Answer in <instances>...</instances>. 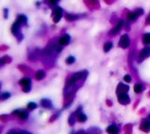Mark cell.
I'll use <instances>...</instances> for the list:
<instances>
[{
    "mask_svg": "<svg viewBox=\"0 0 150 134\" xmlns=\"http://www.w3.org/2000/svg\"><path fill=\"white\" fill-rule=\"evenodd\" d=\"M119 45L122 48H126L130 45V39L128 36L125 34L121 37L119 42Z\"/></svg>",
    "mask_w": 150,
    "mask_h": 134,
    "instance_id": "obj_1",
    "label": "cell"
},
{
    "mask_svg": "<svg viewBox=\"0 0 150 134\" xmlns=\"http://www.w3.org/2000/svg\"><path fill=\"white\" fill-rule=\"evenodd\" d=\"M118 101L122 105H126L130 103V98L126 93H120L118 96Z\"/></svg>",
    "mask_w": 150,
    "mask_h": 134,
    "instance_id": "obj_2",
    "label": "cell"
},
{
    "mask_svg": "<svg viewBox=\"0 0 150 134\" xmlns=\"http://www.w3.org/2000/svg\"><path fill=\"white\" fill-rule=\"evenodd\" d=\"M83 74L82 72H77L74 75H73V76L68 81V84L69 85H72L74 83L76 82L77 81H78L79 79H80L81 78L83 77Z\"/></svg>",
    "mask_w": 150,
    "mask_h": 134,
    "instance_id": "obj_3",
    "label": "cell"
},
{
    "mask_svg": "<svg viewBox=\"0 0 150 134\" xmlns=\"http://www.w3.org/2000/svg\"><path fill=\"white\" fill-rule=\"evenodd\" d=\"M123 26V21H119L118 22V23L116 24V26L114 27L113 29H112L110 31V34L112 35V36H114V35H116L119 31L120 30L122 29V27Z\"/></svg>",
    "mask_w": 150,
    "mask_h": 134,
    "instance_id": "obj_4",
    "label": "cell"
},
{
    "mask_svg": "<svg viewBox=\"0 0 150 134\" xmlns=\"http://www.w3.org/2000/svg\"><path fill=\"white\" fill-rule=\"evenodd\" d=\"M54 15L55 17H53V21L55 23H58L59 20L61 19L62 17V9L60 7H57L56 8L54 11Z\"/></svg>",
    "mask_w": 150,
    "mask_h": 134,
    "instance_id": "obj_5",
    "label": "cell"
},
{
    "mask_svg": "<svg viewBox=\"0 0 150 134\" xmlns=\"http://www.w3.org/2000/svg\"><path fill=\"white\" fill-rule=\"evenodd\" d=\"M150 56V47H144L141 51H140V54H139V57L140 59H144L146 57H149Z\"/></svg>",
    "mask_w": 150,
    "mask_h": 134,
    "instance_id": "obj_6",
    "label": "cell"
},
{
    "mask_svg": "<svg viewBox=\"0 0 150 134\" xmlns=\"http://www.w3.org/2000/svg\"><path fill=\"white\" fill-rule=\"evenodd\" d=\"M128 90H129V87L128 85H125V84H122V83L119 84V85H118V87H117V89H116L117 93H119V94L120 93H126Z\"/></svg>",
    "mask_w": 150,
    "mask_h": 134,
    "instance_id": "obj_7",
    "label": "cell"
},
{
    "mask_svg": "<svg viewBox=\"0 0 150 134\" xmlns=\"http://www.w3.org/2000/svg\"><path fill=\"white\" fill-rule=\"evenodd\" d=\"M140 130L144 132H149L150 130V121L145 120L140 124Z\"/></svg>",
    "mask_w": 150,
    "mask_h": 134,
    "instance_id": "obj_8",
    "label": "cell"
},
{
    "mask_svg": "<svg viewBox=\"0 0 150 134\" xmlns=\"http://www.w3.org/2000/svg\"><path fill=\"white\" fill-rule=\"evenodd\" d=\"M69 41H70V36L68 35H65L59 39L58 42L60 45H66L69 43Z\"/></svg>",
    "mask_w": 150,
    "mask_h": 134,
    "instance_id": "obj_9",
    "label": "cell"
},
{
    "mask_svg": "<svg viewBox=\"0 0 150 134\" xmlns=\"http://www.w3.org/2000/svg\"><path fill=\"white\" fill-rule=\"evenodd\" d=\"M20 23L18 22L17 21H15V22L13 23V25L11 26V32H12L14 35H17V34L18 33V30H19V29H20Z\"/></svg>",
    "mask_w": 150,
    "mask_h": 134,
    "instance_id": "obj_10",
    "label": "cell"
},
{
    "mask_svg": "<svg viewBox=\"0 0 150 134\" xmlns=\"http://www.w3.org/2000/svg\"><path fill=\"white\" fill-rule=\"evenodd\" d=\"M107 132L109 134H118L119 128L115 125H110L107 128Z\"/></svg>",
    "mask_w": 150,
    "mask_h": 134,
    "instance_id": "obj_11",
    "label": "cell"
},
{
    "mask_svg": "<svg viewBox=\"0 0 150 134\" xmlns=\"http://www.w3.org/2000/svg\"><path fill=\"white\" fill-rule=\"evenodd\" d=\"M41 104H42V106L45 108H50L53 106L51 101L50 99H42Z\"/></svg>",
    "mask_w": 150,
    "mask_h": 134,
    "instance_id": "obj_12",
    "label": "cell"
},
{
    "mask_svg": "<svg viewBox=\"0 0 150 134\" xmlns=\"http://www.w3.org/2000/svg\"><path fill=\"white\" fill-rule=\"evenodd\" d=\"M30 83H31V80L29 78H24L21 79L20 81V84L22 86H23V87H26V86L29 85Z\"/></svg>",
    "mask_w": 150,
    "mask_h": 134,
    "instance_id": "obj_13",
    "label": "cell"
},
{
    "mask_svg": "<svg viewBox=\"0 0 150 134\" xmlns=\"http://www.w3.org/2000/svg\"><path fill=\"white\" fill-rule=\"evenodd\" d=\"M17 116L20 118L21 120H26L28 118V113L26 112V111H19Z\"/></svg>",
    "mask_w": 150,
    "mask_h": 134,
    "instance_id": "obj_14",
    "label": "cell"
},
{
    "mask_svg": "<svg viewBox=\"0 0 150 134\" xmlns=\"http://www.w3.org/2000/svg\"><path fill=\"white\" fill-rule=\"evenodd\" d=\"M44 77H45V72L42 70L38 71L35 74V78L38 80H42V78H44Z\"/></svg>",
    "mask_w": 150,
    "mask_h": 134,
    "instance_id": "obj_15",
    "label": "cell"
},
{
    "mask_svg": "<svg viewBox=\"0 0 150 134\" xmlns=\"http://www.w3.org/2000/svg\"><path fill=\"white\" fill-rule=\"evenodd\" d=\"M143 42L146 45L150 44V33H146L143 37Z\"/></svg>",
    "mask_w": 150,
    "mask_h": 134,
    "instance_id": "obj_16",
    "label": "cell"
},
{
    "mask_svg": "<svg viewBox=\"0 0 150 134\" xmlns=\"http://www.w3.org/2000/svg\"><path fill=\"white\" fill-rule=\"evenodd\" d=\"M78 18H79L78 15H70V14H66V15H65V19L69 21H75Z\"/></svg>",
    "mask_w": 150,
    "mask_h": 134,
    "instance_id": "obj_17",
    "label": "cell"
},
{
    "mask_svg": "<svg viewBox=\"0 0 150 134\" xmlns=\"http://www.w3.org/2000/svg\"><path fill=\"white\" fill-rule=\"evenodd\" d=\"M137 17V16L135 14V12H129L128 15V19L130 21H135Z\"/></svg>",
    "mask_w": 150,
    "mask_h": 134,
    "instance_id": "obj_18",
    "label": "cell"
},
{
    "mask_svg": "<svg viewBox=\"0 0 150 134\" xmlns=\"http://www.w3.org/2000/svg\"><path fill=\"white\" fill-rule=\"evenodd\" d=\"M17 21L20 22V23H26L27 18L25 15H19L17 17Z\"/></svg>",
    "mask_w": 150,
    "mask_h": 134,
    "instance_id": "obj_19",
    "label": "cell"
},
{
    "mask_svg": "<svg viewBox=\"0 0 150 134\" xmlns=\"http://www.w3.org/2000/svg\"><path fill=\"white\" fill-rule=\"evenodd\" d=\"M78 120L80 122H85L87 120V117L85 114L80 113L78 114Z\"/></svg>",
    "mask_w": 150,
    "mask_h": 134,
    "instance_id": "obj_20",
    "label": "cell"
},
{
    "mask_svg": "<svg viewBox=\"0 0 150 134\" xmlns=\"http://www.w3.org/2000/svg\"><path fill=\"white\" fill-rule=\"evenodd\" d=\"M112 47H113V44L111 42H107L104 46V52H108L112 48Z\"/></svg>",
    "mask_w": 150,
    "mask_h": 134,
    "instance_id": "obj_21",
    "label": "cell"
},
{
    "mask_svg": "<svg viewBox=\"0 0 150 134\" xmlns=\"http://www.w3.org/2000/svg\"><path fill=\"white\" fill-rule=\"evenodd\" d=\"M11 60V59L10 57H8V56H5V57L1 58L0 63H1V65H3L5 63H10Z\"/></svg>",
    "mask_w": 150,
    "mask_h": 134,
    "instance_id": "obj_22",
    "label": "cell"
},
{
    "mask_svg": "<svg viewBox=\"0 0 150 134\" xmlns=\"http://www.w3.org/2000/svg\"><path fill=\"white\" fill-rule=\"evenodd\" d=\"M134 90H135V93H140V92L142 91V85L140 84H135Z\"/></svg>",
    "mask_w": 150,
    "mask_h": 134,
    "instance_id": "obj_23",
    "label": "cell"
},
{
    "mask_svg": "<svg viewBox=\"0 0 150 134\" xmlns=\"http://www.w3.org/2000/svg\"><path fill=\"white\" fill-rule=\"evenodd\" d=\"M27 108H28V109H29V110H33V109L37 108V104L36 103H33V102H31V103H29L28 104Z\"/></svg>",
    "mask_w": 150,
    "mask_h": 134,
    "instance_id": "obj_24",
    "label": "cell"
},
{
    "mask_svg": "<svg viewBox=\"0 0 150 134\" xmlns=\"http://www.w3.org/2000/svg\"><path fill=\"white\" fill-rule=\"evenodd\" d=\"M74 61H75V58L74 57H72V56H70V57H68L67 58V60H66V63H67L68 64H72V63H74Z\"/></svg>",
    "mask_w": 150,
    "mask_h": 134,
    "instance_id": "obj_25",
    "label": "cell"
},
{
    "mask_svg": "<svg viewBox=\"0 0 150 134\" xmlns=\"http://www.w3.org/2000/svg\"><path fill=\"white\" fill-rule=\"evenodd\" d=\"M10 97H11V94L9 93H4L2 94L1 99H2V100H5V99H7L9 98Z\"/></svg>",
    "mask_w": 150,
    "mask_h": 134,
    "instance_id": "obj_26",
    "label": "cell"
},
{
    "mask_svg": "<svg viewBox=\"0 0 150 134\" xmlns=\"http://www.w3.org/2000/svg\"><path fill=\"white\" fill-rule=\"evenodd\" d=\"M74 123H75V120H74V117H72V116H70V117H69V118H68V124H69V125L72 126V125L74 124Z\"/></svg>",
    "mask_w": 150,
    "mask_h": 134,
    "instance_id": "obj_27",
    "label": "cell"
},
{
    "mask_svg": "<svg viewBox=\"0 0 150 134\" xmlns=\"http://www.w3.org/2000/svg\"><path fill=\"white\" fill-rule=\"evenodd\" d=\"M135 14L137 15V17H139V16L142 15L143 14V10L141 9V8H140V9H138V10H137L135 11Z\"/></svg>",
    "mask_w": 150,
    "mask_h": 134,
    "instance_id": "obj_28",
    "label": "cell"
},
{
    "mask_svg": "<svg viewBox=\"0 0 150 134\" xmlns=\"http://www.w3.org/2000/svg\"><path fill=\"white\" fill-rule=\"evenodd\" d=\"M30 90H31V86H30V85L26 86V87H24V88H23V92H26V93H28V92H29V91H30Z\"/></svg>",
    "mask_w": 150,
    "mask_h": 134,
    "instance_id": "obj_29",
    "label": "cell"
},
{
    "mask_svg": "<svg viewBox=\"0 0 150 134\" xmlns=\"http://www.w3.org/2000/svg\"><path fill=\"white\" fill-rule=\"evenodd\" d=\"M124 80H125V82L129 83V82H131V77H130L128 75H126L124 77Z\"/></svg>",
    "mask_w": 150,
    "mask_h": 134,
    "instance_id": "obj_30",
    "label": "cell"
},
{
    "mask_svg": "<svg viewBox=\"0 0 150 134\" xmlns=\"http://www.w3.org/2000/svg\"><path fill=\"white\" fill-rule=\"evenodd\" d=\"M58 2V0H50V4L51 5H54Z\"/></svg>",
    "mask_w": 150,
    "mask_h": 134,
    "instance_id": "obj_31",
    "label": "cell"
},
{
    "mask_svg": "<svg viewBox=\"0 0 150 134\" xmlns=\"http://www.w3.org/2000/svg\"><path fill=\"white\" fill-rule=\"evenodd\" d=\"M4 12H5V18H8V8H5L4 9Z\"/></svg>",
    "mask_w": 150,
    "mask_h": 134,
    "instance_id": "obj_32",
    "label": "cell"
},
{
    "mask_svg": "<svg viewBox=\"0 0 150 134\" xmlns=\"http://www.w3.org/2000/svg\"><path fill=\"white\" fill-rule=\"evenodd\" d=\"M20 134H31L30 133L27 132V131H22L20 133Z\"/></svg>",
    "mask_w": 150,
    "mask_h": 134,
    "instance_id": "obj_33",
    "label": "cell"
},
{
    "mask_svg": "<svg viewBox=\"0 0 150 134\" xmlns=\"http://www.w3.org/2000/svg\"><path fill=\"white\" fill-rule=\"evenodd\" d=\"M62 47H57V51L58 52H59V51H62Z\"/></svg>",
    "mask_w": 150,
    "mask_h": 134,
    "instance_id": "obj_34",
    "label": "cell"
},
{
    "mask_svg": "<svg viewBox=\"0 0 150 134\" xmlns=\"http://www.w3.org/2000/svg\"><path fill=\"white\" fill-rule=\"evenodd\" d=\"M77 134H85V133H82V132H80V133H78Z\"/></svg>",
    "mask_w": 150,
    "mask_h": 134,
    "instance_id": "obj_35",
    "label": "cell"
},
{
    "mask_svg": "<svg viewBox=\"0 0 150 134\" xmlns=\"http://www.w3.org/2000/svg\"><path fill=\"white\" fill-rule=\"evenodd\" d=\"M12 134H20V133H13Z\"/></svg>",
    "mask_w": 150,
    "mask_h": 134,
    "instance_id": "obj_36",
    "label": "cell"
},
{
    "mask_svg": "<svg viewBox=\"0 0 150 134\" xmlns=\"http://www.w3.org/2000/svg\"><path fill=\"white\" fill-rule=\"evenodd\" d=\"M149 118H150V114H149Z\"/></svg>",
    "mask_w": 150,
    "mask_h": 134,
    "instance_id": "obj_37",
    "label": "cell"
}]
</instances>
